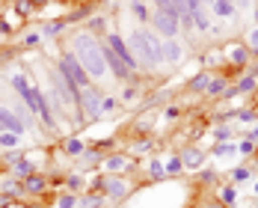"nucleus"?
<instances>
[{
    "instance_id": "obj_1",
    "label": "nucleus",
    "mask_w": 258,
    "mask_h": 208,
    "mask_svg": "<svg viewBox=\"0 0 258 208\" xmlns=\"http://www.w3.org/2000/svg\"><path fill=\"white\" fill-rule=\"evenodd\" d=\"M69 51L78 57V63L86 69V75L92 78V83L104 80L110 72H107V60H104V51H101V39L89 36L86 30L80 33H72V42H69Z\"/></svg>"
},
{
    "instance_id": "obj_2",
    "label": "nucleus",
    "mask_w": 258,
    "mask_h": 208,
    "mask_svg": "<svg viewBox=\"0 0 258 208\" xmlns=\"http://www.w3.org/2000/svg\"><path fill=\"white\" fill-rule=\"evenodd\" d=\"M128 48L134 54V60L140 63V69L157 72L163 66V39L157 36L152 27H137L128 33Z\"/></svg>"
},
{
    "instance_id": "obj_3",
    "label": "nucleus",
    "mask_w": 258,
    "mask_h": 208,
    "mask_svg": "<svg viewBox=\"0 0 258 208\" xmlns=\"http://www.w3.org/2000/svg\"><path fill=\"white\" fill-rule=\"evenodd\" d=\"M53 69H56L62 78L69 80V83H75L78 89H86V86L92 83V78L86 75V69H83V66L78 63V57H75L72 51L59 54V57H56V63H53Z\"/></svg>"
},
{
    "instance_id": "obj_4",
    "label": "nucleus",
    "mask_w": 258,
    "mask_h": 208,
    "mask_svg": "<svg viewBox=\"0 0 258 208\" xmlns=\"http://www.w3.org/2000/svg\"><path fill=\"white\" fill-rule=\"evenodd\" d=\"M178 15H181L178 9H166V12H157V9H152V21H149V27L155 30L163 42H166V39H178V33H181Z\"/></svg>"
},
{
    "instance_id": "obj_5",
    "label": "nucleus",
    "mask_w": 258,
    "mask_h": 208,
    "mask_svg": "<svg viewBox=\"0 0 258 208\" xmlns=\"http://www.w3.org/2000/svg\"><path fill=\"white\" fill-rule=\"evenodd\" d=\"M101 101H104V92L98 89V83H89L86 89H80V110H83L86 125L101 119Z\"/></svg>"
},
{
    "instance_id": "obj_6",
    "label": "nucleus",
    "mask_w": 258,
    "mask_h": 208,
    "mask_svg": "<svg viewBox=\"0 0 258 208\" xmlns=\"http://www.w3.org/2000/svg\"><path fill=\"white\" fill-rule=\"evenodd\" d=\"M9 83L18 92V101H24V107L36 116V83H30V78H27L24 72H12L9 75Z\"/></svg>"
},
{
    "instance_id": "obj_7",
    "label": "nucleus",
    "mask_w": 258,
    "mask_h": 208,
    "mask_svg": "<svg viewBox=\"0 0 258 208\" xmlns=\"http://www.w3.org/2000/svg\"><path fill=\"white\" fill-rule=\"evenodd\" d=\"M101 167L107 176H128L137 170V158H131L128 152H110L101 161Z\"/></svg>"
},
{
    "instance_id": "obj_8",
    "label": "nucleus",
    "mask_w": 258,
    "mask_h": 208,
    "mask_svg": "<svg viewBox=\"0 0 258 208\" xmlns=\"http://www.w3.org/2000/svg\"><path fill=\"white\" fill-rule=\"evenodd\" d=\"M178 158H181V164H184V173H199L208 161V152L199 149V146H184L178 152Z\"/></svg>"
},
{
    "instance_id": "obj_9",
    "label": "nucleus",
    "mask_w": 258,
    "mask_h": 208,
    "mask_svg": "<svg viewBox=\"0 0 258 208\" xmlns=\"http://www.w3.org/2000/svg\"><path fill=\"white\" fill-rule=\"evenodd\" d=\"M0 131H9V134H18L24 137L27 134V125L12 113V107H0Z\"/></svg>"
},
{
    "instance_id": "obj_10",
    "label": "nucleus",
    "mask_w": 258,
    "mask_h": 208,
    "mask_svg": "<svg viewBox=\"0 0 258 208\" xmlns=\"http://www.w3.org/2000/svg\"><path fill=\"white\" fill-rule=\"evenodd\" d=\"M205 9L214 15V18H223V21H232V18H237V15H240V12H237V6H234L232 0H211Z\"/></svg>"
},
{
    "instance_id": "obj_11",
    "label": "nucleus",
    "mask_w": 258,
    "mask_h": 208,
    "mask_svg": "<svg viewBox=\"0 0 258 208\" xmlns=\"http://www.w3.org/2000/svg\"><path fill=\"white\" fill-rule=\"evenodd\" d=\"M184 57H187V48L178 39H166L163 42V66H178Z\"/></svg>"
},
{
    "instance_id": "obj_12",
    "label": "nucleus",
    "mask_w": 258,
    "mask_h": 208,
    "mask_svg": "<svg viewBox=\"0 0 258 208\" xmlns=\"http://www.w3.org/2000/svg\"><path fill=\"white\" fill-rule=\"evenodd\" d=\"M223 51H226V60H229V66H237V69H243V66L249 63V48H246V45H240V42H229Z\"/></svg>"
},
{
    "instance_id": "obj_13",
    "label": "nucleus",
    "mask_w": 258,
    "mask_h": 208,
    "mask_svg": "<svg viewBox=\"0 0 258 208\" xmlns=\"http://www.w3.org/2000/svg\"><path fill=\"white\" fill-rule=\"evenodd\" d=\"M42 193H51V182H48V176L36 173V176L24 179V196H42Z\"/></svg>"
},
{
    "instance_id": "obj_14",
    "label": "nucleus",
    "mask_w": 258,
    "mask_h": 208,
    "mask_svg": "<svg viewBox=\"0 0 258 208\" xmlns=\"http://www.w3.org/2000/svg\"><path fill=\"white\" fill-rule=\"evenodd\" d=\"M229 86H232V78H229V75H211L205 95H208V98H223Z\"/></svg>"
},
{
    "instance_id": "obj_15",
    "label": "nucleus",
    "mask_w": 258,
    "mask_h": 208,
    "mask_svg": "<svg viewBox=\"0 0 258 208\" xmlns=\"http://www.w3.org/2000/svg\"><path fill=\"white\" fill-rule=\"evenodd\" d=\"M146 176H149V182H172V179H166V170H163V158L160 155H152V161L146 164Z\"/></svg>"
},
{
    "instance_id": "obj_16",
    "label": "nucleus",
    "mask_w": 258,
    "mask_h": 208,
    "mask_svg": "<svg viewBox=\"0 0 258 208\" xmlns=\"http://www.w3.org/2000/svg\"><path fill=\"white\" fill-rule=\"evenodd\" d=\"M128 12L137 18V24H149L152 21V9L146 0H128Z\"/></svg>"
},
{
    "instance_id": "obj_17",
    "label": "nucleus",
    "mask_w": 258,
    "mask_h": 208,
    "mask_svg": "<svg viewBox=\"0 0 258 208\" xmlns=\"http://www.w3.org/2000/svg\"><path fill=\"white\" fill-rule=\"evenodd\" d=\"M83 152H86V143H83V137L72 134V137H66V140H62V155H69V158H75V161H78Z\"/></svg>"
},
{
    "instance_id": "obj_18",
    "label": "nucleus",
    "mask_w": 258,
    "mask_h": 208,
    "mask_svg": "<svg viewBox=\"0 0 258 208\" xmlns=\"http://www.w3.org/2000/svg\"><path fill=\"white\" fill-rule=\"evenodd\" d=\"M217 199L223 202L226 208H237V199H240V193H237V184H223V187H217Z\"/></svg>"
},
{
    "instance_id": "obj_19",
    "label": "nucleus",
    "mask_w": 258,
    "mask_h": 208,
    "mask_svg": "<svg viewBox=\"0 0 258 208\" xmlns=\"http://www.w3.org/2000/svg\"><path fill=\"white\" fill-rule=\"evenodd\" d=\"M255 89H258V69H249L243 78L234 83V92L237 95H246V92H255Z\"/></svg>"
},
{
    "instance_id": "obj_20",
    "label": "nucleus",
    "mask_w": 258,
    "mask_h": 208,
    "mask_svg": "<svg viewBox=\"0 0 258 208\" xmlns=\"http://www.w3.org/2000/svg\"><path fill=\"white\" fill-rule=\"evenodd\" d=\"M6 173H9L12 179H18V182H24V179H30V176H36V167H33V164L27 161V155H24L21 161H18V164H12V167H9Z\"/></svg>"
},
{
    "instance_id": "obj_21",
    "label": "nucleus",
    "mask_w": 258,
    "mask_h": 208,
    "mask_svg": "<svg viewBox=\"0 0 258 208\" xmlns=\"http://www.w3.org/2000/svg\"><path fill=\"white\" fill-rule=\"evenodd\" d=\"M193 33H202V36L214 33V24H211V12H208L205 6H202L199 12H193Z\"/></svg>"
},
{
    "instance_id": "obj_22",
    "label": "nucleus",
    "mask_w": 258,
    "mask_h": 208,
    "mask_svg": "<svg viewBox=\"0 0 258 208\" xmlns=\"http://www.w3.org/2000/svg\"><path fill=\"white\" fill-rule=\"evenodd\" d=\"M86 33L89 36H95V39H104L110 30H107V18L104 15H92L89 21H86Z\"/></svg>"
},
{
    "instance_id": "obj_23",
    "label": "nucleus",
    "mask_w": 258,
    "mask_h": 208,
    "mask_svg": "<svg viewBox=\"0 0 258 208\" xmlns=\"http://www.w3.org/2000/svg\"><path fill=\"white\" fill-rule=\"evenodd\" d=\"M163 170H166V179H181L184 176V164H181L178 152L169 158H163Z\"/></svg>"
},
{
    "instance_id": "obj_24",
    "label": "nucleus",
    "mask_w": 258,
    "mask_h": 208,
    "mask_svg": "<svg viewBox=\"0 0 258 208\" xmlns=\"http://www.w3.org/2000/svg\"><path fill=\"white\" fill-rule=\"evenodd\" d=\"M252 176H255V170H252L249 164H237L232 173H229V182L232 184H243V182H249Z\"/></svg>"
},
{
    "instance_id": "obj_25",
    "label": "nucleus",
    "mask_w": 258,
    "mask_h": 208,
    "mask_svg": "<svg viewBox=\"0 0 258 208\" xmlns=\"http://www.w3.org/2000/svg\"><path fill=\"white\" fill-rule=\"evenodd\" d=\"M140 98V83L131 80V83H122V92H119V104H134Z\"/></svg>"
},
{
    "instance_id": "obj_26",
    "label": "nucleus",
    "mask_w": 258,
    "mask_h": 208,
    "mask_svg": "<svg viewBox=\"0 0 258 208\" xmlns=\"http://www.w3.org/2000/svg\"><path fill=\"white\" fill-rule=\"evenodd\" d=\"M208 80H211V72H196L193 78L187 80V92H205Z\"/></svg>"
},
{
    "instance_id": "obj_27",
    "label": "nucleus",
    "mask_w": 258,
    "mask_h": 208,
    "mask_svg": "<svg viewBox=\"0 0 258 208\" xmlns=\"http://www.w3.org/2000/svg\"><path fill=\"white\" fill-rule=\"evenodd\" d=\"M208 155H211V158H229V155H237V143H234V140H229V143H214Z\"/></svg>"
},
{
    "instance_id": "obj_28",
    "label": "nucleus",
    "mask_w": 258,
    "mask_h": 208,
    "mask_svg": "<svg viewBox=\"0 0 258 208\" xmlns=\"http://www.w3.org/2000/svg\"><path fill=\"white\" fill-rule=\"evenodd\" d=\"M12 149H24L21 146V137L18 134H9V131H0V152H12Z\"/></svg>"
},
{
    "instance_id": "obj_29",
    "label": "nucleus",
    "mask_w": 258,
    "mask_h": 208,
    "mask_svg": "<svg viewBox=\"0 0 258 208\" xmlns=\"http://www.w3.org/2000/svg\"><path fill=\"white\" fill-rule=\"evenodd\" d=\"M211 137H214V143H229V140H232V122L214 125V128H211Z\"/></svg>"
},
{
    "instance_id": "obj_30",
    "label": "nucleus",
    "mask_w": 258,
    "mask_h": 208,
    "mask_svg": "<svg viewBox=\"0 0 258 208\" xmlns=\"http://www.w3.org/2000/svg\"><path fill=\"white\" fill-rule=\"evenodd\" d=\"M152 149H155V140H152V137H143V140H137L128 149V155L131 158L134 155H152Z\"/></svg>"
},
{
    "instance_id": "obj_31",
    "label": "nucleus",
    "mask_w": 258,
    "mask_h": 208,
    "mask_svg": "<svg viewBox=\"0 0 258 208\" xmlns=\"http://www.w3.org/2000/svg\"><path fill=\"white\" fill-rule=\"evenodd\" d=\"M83 187H86L83 173H69V176H66V190H69V193H80Z\"/></svg>"
},
{
    "instance_id": "obj_32",
    "label": "nucleus",
    "mask_w": 258,
    "mask_h": 208,
    "mask_svg": "<svg viewBox=\"0 0 258 208\" xmlns=\"http://www.w3.org/2000/svg\"><path fill=\"white\" fill-rule=\"evenodd\" d=\"M56 208H80V196L62 190V193H56Z\"/></svg>"
},
{
    "instance_id": "obj_33",
    "label": "nucleus",
    "mask_w": 258,
    "mask_h": 208,
    "mask_svg": "<svg viewBox=\"0 0 258 208\" xmlns=\"http://www.w3.org/2000/svg\"><path fill=\"white\" fill-rule=\"evenodd\" d=\"M234 143H237V155L240 158H249V155L258 152V143H252L249 137H240V140H234Z\"/></svg>"
},
{
    "instance_id": "obj_34",
    "label": "nucleus",
    "mask_w": 258,
    "mask_h": 208,
    "mask_svg": "<svg viewBox=\"0 0 258 208\" xmlns=\"http://www.w3.org/2000/svg\"><path fill=\"white\" fill-rule=\"evenodd\" d=\"M66 30V21H48V24H42V39H53V36H59Z\"/></svg>"
},
{
    "instance_id": "obj_35",
    "label": "nucleus",
    "mask_w": 258,
    "mask_h": 208,
    "mask_svg": "<svg viewBox=\"0 0 258 208\" xmlns=\"http://www.w3.org/2000/svg\"><path fill=\"white\" fill-rule=\"evenodd\" d=\"M21 45L24 48H39L42 45V33L39 30H27L24 36H21Z\"/></svg>"
},
{
    "instance_id": "obj_36",
    "label": "nucleus",
    "mask_w": 258,
    "mask_h": 208,
    "mask_svg": "<svg viewBox=\"0 0 258 208\" xmlns=\"http://www.w3.org/2000/svg\"><path fill=\"white\" fill-rule=\"evenodd\" d=\"M95 9L92 6H80V9H75V12H69V18H66V24H75V21H83V18H89Z\"/></svg>"
},
{
    "instance_id": "obj_37",
    "label": "nucleus",
    "mask_w": 258,
    "mask_h": 208,
    "mask_svg": "<svg viewBox=\"0 0 258 208\" xmlns=\"http://www.w3.org/2000/svg\"><path fill=\"white\" fill-rule=\"evenodd\" d=\"M232 119L234 122H258V110H234Z\"/></svg>"
},
{
    "instance_id": "obj_38",
    "label": "nucleus",
    "mask_w": 258,
    "mask_h": 208,
    "mask_svg": "<svg viewBox=\"0 0 258 208\" xmlns=\"http://www.w3.org/2000/svg\"><path fill=\"white\" fill-rule=\"evenodd\" d=\"M246 48H249V60L258 57V27H252V30L246 33Z\"/></svg>"
},
{
    "instance_id": "obj_39",
    "label": "nucleus",
    "mask_w": 258,
    "mask_h": 208,
    "mask_svg": "<svg viewBox=\"0 0 258 208\" xmlns=\"http://www.w3.org/2000/svg\"><path fill=\"white\" fill-rule=\"evenodd\" d=\"M119 107V95H107L104 92V101H101V116H107V113H113Z\"/></svg>"
},
{
    "instance_id": "obj_40",
    "label": "nucleus",
    "mask_w": 258,
    "mask_h": 208,
    "mask_svg": "<svg viewBox=\"0 0 258 208\" xmlns=\"http://www.w3.org/2000/svg\"><path fill=\"white\" fill-rule=\"evenodd\" d=\"M196 179H199L202 184H217V179H220V176H217V170H205V167H202V170L196 173Z\"/></svg>"
},
{
    "instance_id": "obj_41",
    "label": "nucleus",
    "mask_w": 258,
    "mask_h": 208,
    "mask_svg": "<svg viewBox=\"0 0 258 208\" xmlns=\"http://www.w3.org/2000/svg\"><path fill=\"white\" fill-rule=\"evenodd\" d=\"M181 116V107H175V104H172V107H166V110H163V119H166V122H175V119H178Z\"/></svg>"
},
{
    "instance_id": "obj_42",
    "label": "nucleus",
    "mask_w": 258,
    "mask_h": 208,
    "mask_svg": "<svg viewBox=\"0 0 258 208\" xmlns=\"http://www.w3.org/2000/svg\"><path fill=\"white\" fill-rule=\"evenodd\" d=\"M152 6H155L157 12H166V9H175V6H172V0H152Z\"/></svg>"
},
{
    "instance_id": "obj_43",
    "label": "nucleus",
    "mask_w": 258,
    "mask_h": 208,
    "mask_svg": "<svg viewBox=\"0 0 258 208\" xmlns=\"http://www.w3.org/2000/svg\"><path fill=\"white\" fill-rule=\"evenodd\" d=\"M246 137H249L252 143H258V122H255V125H252V128H249V134H246Z\"/></svg>"
},
{
    "instance_id": "obj_44",
    "label": "nucleus",
    "mask_w": 258,
    "mask_h": 208,
    "mask_svg": "<svg viewBox=\"0 0 258 208\" xmlns=\"http://www.w3.org/2000/svg\"><path fill=\"white\" fill-rule=\"evenodd\" d=\"M205 208H226V205H223L220 199H208V202H205Z\"/></svg>"
},
{
    "instance_id": "obj_45",
    "label": "nucleus",
    "mask_w": 258,
    "mask_h": 208,
    "mask_svg": "<svg viewBox=\"0 0 258 208\" xmlns=\"http://www.w3.org/2000/svg\"><path fill=\"white\" fill-rule=\"evenodd\" d=\"M30 3H33V9H42V6H48L51 0H30Z\"/></svg>"
},
{
    "instance_id": "obj_46",
    "label": "nucleus",
    "mask_w": 258,
    "mask_h": 208,
    "mask_svg": "<svg viewBox=\"0 0 258 208\" xmlns=\"http://www.w3.org/2000/svg\"><path fill=\"white\" fill-rule=\"evenodd\" d=\"M172 6H175L178 12H184V0H172Z\"/></svg>"
},
{
    "instance_id": "obj_47",
    "label": "nucleus",
    "mask_w": 258,
    "mask_h": 208,
    "mask_svg": "<svg viewBox=\"0 0 258 208\" xmlns=\"http://www.w3.org/2000/svg\"><path fill=\"white\" fill-rule=\"evenodd\" d=\"M6 202H9V199H6V196H0V208L6 205Z\"/></svg>"
},
{
    "instance_id": "obj_48",
    "label": "nucleus",
    "mask_w": 258,
    "mask_h": 208,
    "mask_svg": "<svg viewBox=\"0 0 258 208\" xmlns=\"http://www.w3.org/2000/svg\"><path fill=\"white\" fill-rule=\"evenodd\" d=\"M252 193H255V196H258V182H255V184H252Z\"/></svg>"
},
{
    "instance_id": "obj_49",
    "label": "nucleus",
    "mask_w": 258,
    "mask_h": 208,
    "mask_svg": "<svg viewBox=\"0 0 258 208\" xmlns=\"http://www.w3.org/2000/svg\"><path fill=\"white\" fill-rule=\"evenodd\" d=\"M208 3H211V0H202V6H208Z\"/></svg>"
},
{
    "instance_id": "obj_50",
    "label": "nucleus",
    "mask_w": 258,
    "mask_h": 208,
    "mask_svg": "<svg viewBox=\"0 0 258 208\" xmlns=\"http://www.w3.org/2000/svg\"><path fill=\"white\" fill-rule=\"evenodd\" d=\"M255 21H258V9H255Z\"/></svg>"
},
{
    "instance_id": "obj_51",
    "label": "nucleus",
    "mask_w": 258,
    "mask_h": 208,
    "mask_svg": "<svg viewBox=\"0 0 258 208\" xmlns=\"http://www.w3.org/2000/svg\"><path fill=\"white\" fill-rule=\"evenodd\" d=\"M255 205H258V196H255Z\"/></svg>"
},
{
    "instance_id": "obj_52",
    "label": "nucleus",
    "mask_w": 258,
    "mask_h": 208,
    "mask_svg": "<svg viewBox=\"0 0 258 208\" xmlns=\"http://www.w3.org/2000/svg\"><path fill=\"white\" fill-rule=\"evenodd\" d=\"M80 208H89V205H80Z\"/></svg>"
},
{
    "instance_id": "obj_53",
    "label": "nucleus",
    "mask_w": 258,
    "mask_h": 208,
    "mask_svg": "<svg viewBox=\"0 0 258 208\" xmlns=\"http://www.w3.org/2000/svg\"><path fill=\"white\" fill-rule=\"evenodd\" d=\"M232 3H234V0H232Z\"/></svg>"
}]
</instances>
